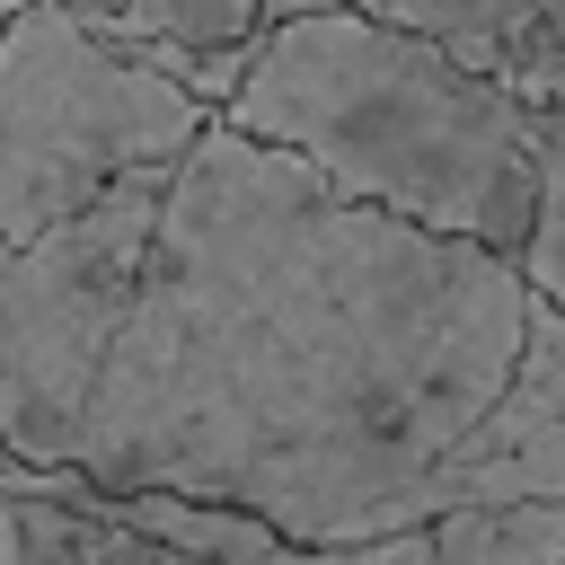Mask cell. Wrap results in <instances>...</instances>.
I'll return each instance as SVG.
<instances>
[{
	"label": "cell",
	"mask_w": 565,
	"mask_h": 565,
	"mask_svg": "<svg viewBox=\"0 0 565 565\" xmlns=\"http://www.w3.org/2000/svg\"><path fill=\"white\" fill-rule=\"evenodd\" d=\"M521 309L512 256L353 203L212 115L168 159L62 468L212 494L300 547L406 530L503 388Z\"/></svg>",
	"instance_id": "1"
},
{
	"label": "cell",
	"mask_w": 565,
	"mask_h": 565,
	"mask_svg": "<svg viewBox=\"0 0 565 565\" xmlns=\"http://www.w3.org/2000/svg\"><path fill=\"white\" fill-rule=\"evenodd\" d=\"M212 115L291 150L353 203L521 256L539 203V106L380 9L265 18Z\"/></svg>",
	"instance_id": "2"
},
{
	"label": "cell",
	"mask_w": 565,
	"mask_h": 565,
	"mask_svg": "<svg viewBox=\"0 0 565 565\" xmlns=\"http://www.w3.org/2000/svg\"><path fill=\"white\" fill-rule=\"evenodd\" d=\"M212 124L203 97L88 35L79 9L9 0L0 18V238H35L106 177L177 159Z\"/></svg>",
	"instance_id": "3"
},
{
	"label": "cell",
	"mask_w": 565,
	"mask_h": 565,
	"mask_svg": "<svg viewBox=\"0 0 565 565\" xmlns=\"http://www.w3.org/2000/svg\"><path fill=\"white\" fill-rule=\"evenodd\" d=\"M159 185H168V159L106 177L79 212H62L35 238H0V450L9 459L26 468L71 459Z\"/></svg>",
	"instance_id": "4"
},
{
	"label": "cell",
	"mask_w": 565,
	"mask_h": 565,
	"mask_svg": "<svg viewBox=\"0 0 565 565\" xmlns=\"http://www.w3.org/2000/svg\"><path fill=\"white\" fill-rule=\"evenodd\" d=\"M380 18L433 35L450 62L521 88L530 106L565 97V26L547 18V0H380Z\"/></svg>",
	"instance_id": "5"
},
{
	"label": "cell",
	"mask_w": 565,
	"mask_h": 565,
	"mask_svg": "<svg viewBox=\"0 0 565 565\" xmlns=\"http://www.w3.org/2000/svg\"><path fill=\"white\" fill-rule=\"evenodd\" d=\"M0 565H203V556H177L53 486H35L26 459H0Z\"/></svg>",
	"instance_id": "6"
},
{
	"label": "cell",
	"mask_w": 565,
	"mask_h": 565,
	"mask_svg": "<svg viewBox=\"0 0 565 565\" xmlns=\"http://www.w3.org/2000/svg\"><path fill=\"white\" fill-rule=\"evenodd\" d=\"M265 26V0H124L97 9L88 35L132 53V44H247Z\"/></svg>",
	"instance_id": "7"
},
{
	"label": "cell",
	"mask_w": 565,
	"mask_h": 565,
	"mask_svg": "<svg viewBox=\"0 0 565 565\" xmlns=\"http://www.w3.org/2000/svg\"><path fill=\"white\" fill-rule=\"evenodd\" d=\"M521 282L565 318V97L539 106V203H530V230H521Z\"/></svg>",
	"instance_id": "8"
},
{
	"label": "cell",
	"mask_w": 565,
	"mask_h": 565,
	"mask_svg": "<svg viewBox=\"0 0 565 565\" xmlns=\"http://www.w3.org/2000/svg\"><path fill=\"white\" fill-rule=\"evenodd\" d=\"M291 9H380V0H265V18H291Z\"/></svg>",
	"instance_id": "9"
},
{
	"label": "cell",
	"mask_w": 565,
	"mask_h": 565,
	"mask_svg": "<svg viewBox=\"0 0 565 565\" xmlns=\"http://www.w3.org/2000/svg\"><path fill=\"white\" fill-rule=\"evenodd\" d=\"M53 9H79V18H97V9H124V0H53Z\"/></svg>",
	"instance_id": "10"
},
{
	"label": "cell",
	"mask_w": 565,
	"mask_h": 565,
	"mask_svg": "<svg viewBox=\"0 0 565 565\" xmlns=\"http://www.w3.org/2000/svg\"><path fill=\"white\" fill-rule=\"evenodd\" d=\"M547 18H556V26H565V0H547Z\"/></svg>",
	"instance_id": "11"
},
{
	"label": "cell",
	"mask_w": 565,
	"mask_h": 565,
	"mask_svg": "<svg viewBox=\"0 0 565 565\" xmlns=\"http://www.w3.org/2000/svg\"><path fill=\"white\" fill-rule=\"evenodd\" d=\"M0 18H9V0H0Z\"/></svg>",
	"instance_id": "12"
},
{
	"label": "cell",
	"mask_w": 565,
	"mask_h": 565,
	"mask_svg": "<svg viewBox=\"0 0 565 565\" xmlns=\"http://www.w3.org/2000/svg\"><path fill=\"white\" fill-rule=\"evenodd\" d=\"M0 459H9V450H0Z\"/></svg>",
	"instance_id": "13"
}]
</instances>
